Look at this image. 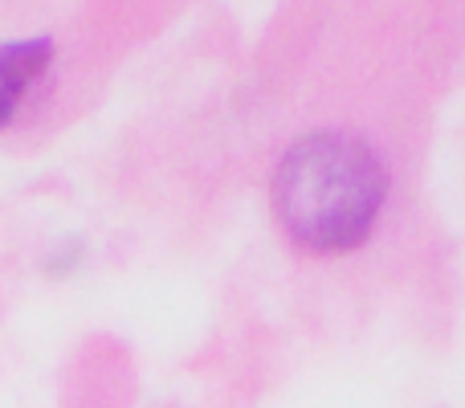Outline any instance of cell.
Returning a JSON list of instances; mask_svg holds the SVG:
<instances>
[{
    "instance_id": "3957f363",
    "label": "cell",
    "mask_w": 465,
    "mask_h": 408,
    "mask_svg": "<svg viewBox=\"0 0 465 408\" xmlns=\"http://www.w3.org/2000/svg\"><path fill=\"white\" fill-rule=\"evenodd\" d=\"M78 257H82V245H78V241H70V245H65V254H62V249H57V254L49 257V262H45V270H49V274H70V265L78 262Z\"/></svg>"
},
{
    "instance_id": "7a4b0ae2",
    "label": "cell",
    "mask_w": 465,
    "mask_h": 408,
    "mask_svg": "<svg viewBox=\"0 0 465 408\" xmlns=\"http://www.w3.org/2000/svg\"><path fill=\"white\" fill-rule=\"evenodd\" d=\"M49 62H54V41L49 37H29V41H8V45H0V127L13 123L25 90L45 74Z\"/></svg>"
},
{
    "instance_id": "6da1fadb",
    "label": "cell",
    "mask_w": 465,
    "mask_h": 408,
    "mask_svg": "<svg viewBox=\"0 0 465 408\" xmlns=\"http://www.w3.org/2000/svg\"><path fill=\"white\" fill-rule=\"evenodd\" d=\"M388 201V168L363 139L339 131L302 135L273 172L282 229L314 254L363 245Z\"/></svg>"
}]
</instances>
